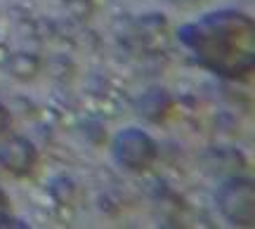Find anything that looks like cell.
<instances>
[{"instance_id": "cell-8", "label": "cell", "mask_w": 255, "mask_h": 229, "mask_svg": "<svg viewBox=\"0 0 255 229\" xmlns=\"http://www.w3.org/2000/svg\"><path fill=\"white\" fill-rule=\"evenodd\" d=\"M83 132H85V135H88V139H90V142H95V144H102V142L107 139V132H104V128H102L100 123H95V120L83 123Z\"/></svg>"}, {"instance_id": "cell-3", "label": "cell", "mask_w": 255, "mask_h": 229, "mask_svg": "<svg viewBox=\"0 0 255 229\" xmlns=\"http://www.w3.org/2000/svg\"><path fill=\"white\" fill-rule=\"evenodd\" d=\"M33 161H36V149L24 137L9 139L7 144L0 149V163L17 175L28 173V168L33 165Z\"/></svg>"}, {"instance_id": "cell-2", "label": "cell", "mask_w": 255, "mask_h": 229, "mask_svg": "<svg viewBox=\"0 0 255 229\" xmlns=\"http://www.w3.org/2000/svg\"><path fill=\"white\" fill-rule=\"evenodd\" d=\"M222 215L234 225H253V184L248 180H229L218 192Z\"/></svg>"}, {"instance_id": "cell-10", "label": "cell", "mask_w": 255, "mask_h": 229, "mask_svg": "<svg viewBox=\"0 0 255 229\" xmlns=\"http://www.w3.org/2000/svg\"><path fill=\"white\" fill-rule=\"evenodd\" d=\"M2 211H5V199H2V194H0V215H2Z\"/></svg>"}, {"instance_id": "cell-4", "label": "cell", "mask_w": 255, "mask_h": 229, "mask_svg": "<svg viewBox=\"0 0 255 229\" xmlns=\"http://www.w3.org/2000/svg\"><path fill=\"white\" fill-rule=\"evenodd\" d=\"M168 109H170V97L161 88H154V90L144 92L139 97V102H137V111L149 120H161Z\"/></svg>"}, {"instance_id": "cell-1", "label": "cell", "mask_w": 255, "mask_h": 229, "mask_svg": "<svg viewBox=\"0 0 255 229\" xmlns=\"http://www.w3.org/2000/svg\"><path fill=\"white\" fill-rule=\"evenodd\" d=\"M114 158L123 168L142 170L156 158V144L142 130H123L114 139Z\"/></svg>"}, {"instance_id": "cell-7", "label": "cell", "mask_w": 255, "mask_h": 229, "mask_svg": "<svg viewBox=\"0 0 255 229\" xmlns=\"http://www.w3.org/2000/svg\"><path fill=\"white\" fill-rule=\"evenodd\" d=\"M66 9L71 17L88 19L92 14V2L90 0H66Z\"/></svg>"}, {"instance_id": "cell-5", "label": "cell", "mask_w": 255, "mask_h": 229, "mask_svg": "<svg viewBox=\"0 0 255 229\" xmlns=\"http://www.w3.org/2000/svg\"><path fill=\"white\" fill-rule=\"evenodd\" d=\"M7 71L12 78H17V81H33L40 71V59L36 55H31V52H14V55L7 57Z\"/></svg>"}, {"instance_id": "cell-9", "label": "cell", "mask_w": 255, "mask_h": 229, "mask_svg": "<svg viewBox=\"0 0 255 229\" xmlns=\"http://www.w3.org/2000/svg\"><path fill=\"white\" fill-rule=\"evenodd\" d=\"M7 123H9V116H7V109L0 104V132L7 128Z\"/></svg>"}, {"instance_id": "cell-6", "label": "cell", "mask_w": 255, "mask_h": 229, "mask_svg": "<svg viewBox=\"0 0 255 229\" xmlns=\"http://www.w3.org/2000/svg\"><path fill=\"white\" fill-rule=\"evenodd\" d=\"M52 196L57 199V203L62 206H73V199H76V184L66 177H59L52 182Z\"/></svg>"}]
</instances>
